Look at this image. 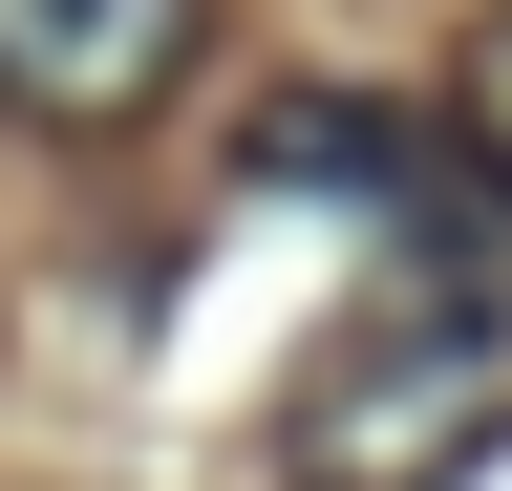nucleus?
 <instances>
[{
  "label": "nucleus",
  "mask_w": 512,
  "mask_h": 491,
  "mask_svg": "<svg viewBox=\"0 0 512 491\" xmlns=\"http://www.w3.org/2000/svg\"><path fill=\"white\" fill-rule=\"evenodd\" d=\"M491 427H512V235L427 193L384 214V278L342 299V342L299 385V491H448L491 470Z\"/></svg>",
  "instance_id": "1"
},
{
  "label": "nucleus",
  "mask_w": 512,
  "mask_h": 491,
  "mask_svg": "<svg viewBox=\"0 0 512 491\" xmlns=\"http://www.w3.org/2000/svg\"><path fill=\"white\" fill-rule=\"evenodd\" d=\"M192 65V0H0V107H43V129H128Z\"/></svg>",
  "instance_id": "2"
},
{
  "label": "nucleus",
  "mask_w": 512,
  "mask_h": 491,
  "mask_svg": "<svg viewBox=\"0 0 512 491\" xmlns=\"http://www.w3.org/2000/svg\"><path fill=\"white\" fill-rule=\"evenodd\" d=\"M256 171L278 193H320V214H427V193H470L406 107H363V86H299V107H256Z\"/></svg>",
  "instance_id": "3"
},
{
  "label": "nucleus",
  "mask_w": 512,
  "mask_h": 491,
  "mask_svg": "<svg viewBox=\"0 0 512 491\" xmlns=\"http://www.w3.org/2000/svg\"><path fill=\"white\" fill-rule=\"evenodd\" d=\"M470 150H491V193H512V22L470 43Z\"/></svg>",
  "instance_id": "4"
}]
</instances>
